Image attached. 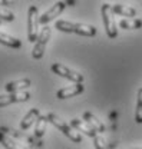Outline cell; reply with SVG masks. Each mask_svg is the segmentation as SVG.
Listing matches in <instances>:
<instances>
[{"mask_svg":"<svg viewBox=\"0 0 142 149\" xmlns=\"http://www.w3.org/2000/svg\"><path fill=\"white\" fill-rule=\"evenodd\" d=\"M48 119H49V122L53 125L55 128H57L65 136H68L72 142H75V143H80V142H82V135L75 129L71 123L65 122L62 118H59V116L55 115V113H49V115H48Z\"/></svg>","mask_w":142,"mask_h":149,"instance_id":"obj_1","label":"cell"},{"mask_svg":"<svg viewBox=\"0 0 142 149\" xmlns=\"http://www.w3.org/2000/svg\"><path fill=\"white\" fill-rule=\"evenodd\" d=\"M39 24H40V16H39V9L36 6H30L27 12V39L29 42L36 43L39 37Z\"/></svg>","mask_w":142,"mask_h":149,"instance_id":"obj_2","label":"cell"},{"mask_svg":"<svg viewBox=\"0 0 142 149\" xmlns=\"http://www.w3.org/2000/svg\"><path fill=\"white\" fill-rule=\"evenodd\" d=\"M101 13H102V22H104V27L109 39H115L118 36V29H116V23L113 19V12H112V6L111 4H102L101 7Z\"/></svg>","mask_w":142,"mask_h":149,"instance_id":"obj_3","label":"cell"},{"mask_svg":"<svg viewBox=\"0 0 142 149\" xmlns=\"http://www.w3.org/2000/svg\"><path fill=\"white\" fill-rule=\"evenodd\" d=\"M50 35H52V29L49 26H43L42 30H40V35H39L37 40H36L35 46L32 49V57L33 59L39 60V59L43 57V53H45L46 45H48V42L50 39Z\"/></svg>","mask_w":142,"mask_h":149,"instance_id":"obj_4","label":"cell"},{"mask_svg":"<svg viewBox=\"0 0 142 149\" xmlns=\"http://www.w3.org/2000/svg\"><path fill=\"white\" fill-rule=\"evenodd\" d=\"M52 70H53L56 74H59V76H62V77L71 80L73 83H82V82H83V74H80L79 72L72 70V69H69L68 66H65V65H62V63H53V65H52Z\"/></svg>","mask_w":142,"mask_h":149,"instance_id":"obj_5","label":"cell"},{"mask_svg":"<svg viewBox=\"0 0 142 149\" xmlns=\"http://www.w3.org/2000/svg\"><path fill=\"white\" fill-rule=\"evenodd\" d=\"M66 6H68V3H66V1H56L49 10H46V12L40 16V23H42L43 26H48V23H50L53 19L57 17V16L65 10V7H66Z\"/></svg>","mask_w":142,"mask_h":149,"instance_id":"obj_6","label":"cell"},{"mask_svg":"<svg viewBox=\"0 0 142 149\" xmlns=\"http://www.w3.org/2000/svg\"><path fill=\"white\" fill-rule=\"evenodd\" d=\"M30 99L29 92H17V93H7V95H0V108H6L12 103L17 102H26Z\"/></svg>","mask_w":142,"mask_h":149,"instance_id":"obj_7","label":"cell"},{"mask_svg":"<svg viewBox=\"0 0 142 149\" xmlns=\"http://www.w3.org/2000/svg\"><path fill=\"white\" fill-rule=\"evenodd\" d=\"M85 91V86L82 83H73L72 86H68V88H62L56 92V96L57 99H69V97H73V96H78Z\"/></svg>","mask_w":142,"mask_h":149,"instance_id":"obj_8","label":"cell"},{"mask_svg":"<svg viewBox=\"0 0 142 149\" xmlns=\"http://www.w3.org/2000/svg\"><path fill=\"white\" fill-rule=\"evenodd\" d=\"M32 85L29 77H23V79H17L13 82H7L4 89L9 93H17V92H24V89H27Z\"/></svg>","mask_w":142,"mask_h":149,"instance_id":"obj_9","label":"cell"},{"mask_svg":"<svg viewBox=\"0 0 142 149\" xmlns=\"http://www.w3.org/2000/svg\"><path fill=\"white\" fill-rule=\"evenodd\" d=\"M71 125L76 130H78L79 133L82 132V133H85V135H86V136H89V138H95V136L98 135V132H96L95 129H92V128L89 126L85 120H80V119H78V118L72 119V120H71Z\"/></svg>","mask_w":142,"mask_h":149,"instance_id":"obj_10","label":"cell"},{"mask_svg":"<svg viewBox=\"0 0 142 149\" xmlns=\"http://www.w3.org/2000/svg\"><path fill=\"white\" fill-rule=\"evenodd\" d=\"M39 118H40V111H39L37 108H32L30 111L24 115V118L22 119V122H20V128H22L23 130H27L33 123H35V122H37Z\"/></svg>","mask_w":142,"mask_h":149,"instance_id":"obj_11","label":"cell"},{"mask_svg":"<svg viewBox=\"0 0 142 149\" xmlns=\"http://www.w3.org/2000/svg\"><path fill=\"white\" fill-rule=\"evenodd\" d=\"M73 33H76L79 36L93 37L96 35V27L90 26V24H85V23H75L73 24Z\"/></svg>","mask_w":142,"mask_h":149,"instance_id":"obj_12","label":"cell"},{"mask_svg":"<svg viewBox=\"0 0 142 149\" xmlns=\"http://www.w3.org/2000/svg\"><path fill=\"white\" fill-rule=\"evenodd\" d=\"M112 12L115 15H119V16H124L126 19H135L136 16V10L131 6H125V4H121V3H116L112 6Z\"/></svg>","mask_w":142,"mask_h":149,"instance_id":"obj_13","label":"cell"},{"mask_svg":"<svg viewBox=\"0 0 142 149\" xmlns=\"http://www.w3.org/2000/svg\"><path fill=\"white\" fill-rule=\"evenodd\" d=\"M83 120L88 123L89 126L92 128V129H95L96 132H99V133H102V132H105V125L93 115V113H90V112H85L83 113Z\"/></svg>","mask_w":142,"mask_h":149,"instance_id":"obj_14","label":"cell"},{"mask_svg":"<svg viewBox=\"0 0 142 149\" xmlns=\"http://www.w3.org/2000/svg\"><path fill=\"white\" fill-rule=\"evenodd\" d=\"M0 143L6 149H27L23 143H20L19 141L13 139L12 136H9L3 132H0Z\"/></svg>","mask_w":142,"mask_h":149,"instance_id":"obj_15","label":"cell"},{"mask_svg":"<svg viewBox=\"0 0 142 149\" xmlns=\"http://www.w3.org/2000/svg\"><path fill=\"white\" fill-rule=\"evenodd\" d=\"M0 43L7 46V47H12V49H20L22 47V40H19L17 37H13L4 32H0Z\"/></svg>","mask_w":142,"mask_h":149,"instance_id":"obj_16","label":"cell"},{"mask_svg":"<svg viewBox=\"0 0 142 149\" xmlns=\"http://www.w3.org/2000/svg\"><path fill=\"white\" fill-rule=\"evenodd\" d=\"M119 26L125 30H135V29H141L142 27V20L141 19H122L119 22Z\"/></svg>","mask_w":142,"mask_h":149,"instance_id":"obj_17","label":"cell"},{"mask_svg":"<svg viewBox=\"0 0 142 149\" xmlns=\"http://www.w3.org/2000/svg\"><path fill=\"white\" fill-rule=\"evenodd\" d=\"M48 123H49V119H48L46 115H45V116H40V118L37 119V122H36V125H35V136L36 138H42V136L45 135Z\"/></svg>","mask_w":142,"mask_h":149,"instance_id":"obj_18","label":"cell"},{"mask_svg":"<svg viewBox=\"0 0 142 149\" xmlns=\"http://www.w3.org/2000/svg\"><path fill=\"white\" fill-rule=\"evenodd\" d=\"M73 24L72 22H68V20H57L55 23V27L63 33H73Z\"/></svg>","mask_w":142,"mask_h":149,"instance_id":"obj_19","label":"cell"},{"mask_svg":"<svg viewBox=\"0 0 142 149\" xmlns=\"http://www.w3.org/2000/svg\"><path fill=\"white\" fill-rule=\"evenodd\" d=\"M135 120H136V123H142V88L139 89V91H138V96H136Z\"/></svg>","mask_w":142,"mask_h":149,"instance_id":"obj_20","label":"cell"},{"mask_svg":"<svg viewBox=\"0 0 142 149\" xmlns=\"http://www.w3.org/2000/svg\"><path fill=\"white\" fill-rule=\"evenodd\" d=\"M0 20H6V22H13L15 20V15L12 10H9L7 7H3L0 4Z\"/></svg>","mask_w":142,"mask_h":149,"instance_id":"obj_21","label":"cell"},{"mask_svg":"<svg viewBox=\"0 0 142 149\" xmlns=\"http://www.w3.org/2000/svg\"><path fill=\"white\" fill-rule=\"evenodd\" d=\"M93 145H95V149H108L106 142H105V139L101 135H96L93 138Z\"/></svg>","mask_w":142,"mask_h":149,"instance_id":"obj_22","label":"cell"},{"mask_svg":"<svg viewBox=\"0 0 142 149\" xmlns=\"http://www.w3.org/2000/svg\"><path fill=\"white\" fill-rule=\"evenodd\" d=\"M132 149H142V146H141V148H132Z\"/></svg>","mask_w":142,"mask_h":149,"instance_id":"obj_23","label":"cell"}]
</instances>
